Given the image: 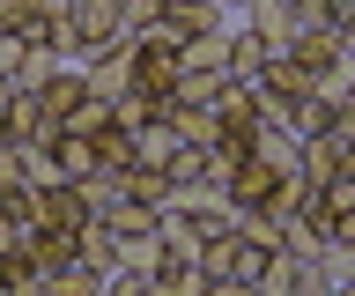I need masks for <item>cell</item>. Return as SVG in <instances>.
Returning <instances> with one entry per match:
<instances>
[{
  "instance_id": "cell-1",
  "label": "cell",
  "mask_w": 355,
  "mask_h": 296,
  "mask_svg": "<svg viewBox=\"0 0 355 296\" xmlns=\"http://www.w3.org/2000/svg\"><path fill=\"white\" fill-rule=\"evenodd\" d=\"M171 89H178V37L155 23V30H141V37H133V96L163 104Z\"/></svg>"
},
{
  "instance_id": "cell-2",
  "label": "cell",
  "mask_w": 355,
  "mask_h": 296,
  "mask_svg": "<svg viewBox=\"0 0 355 296\" xmlns=\"http://www.w3.org/2000/svg\"><path fill=\"white\" fill-rule=\"evenodd\" d=\"M74 67H82L89 96H104V104H119V96H133V37H111V45L82 52Z\"/></svg>"
},
{
  "instance_id": "cell-3",
  "label": "cell",
  "mask_w": 355,
  "mask_h": 296,
  "mask_svg": "<svg viewBox=\"0 0 355 296\" xmlns=\"http://www.w3.org/2000/svg\"><path fill=\"white\" fill-rule=\"evenodd\" d=\"M30 229H67V237H82L89 229V200H82V185H30Z\"/></svg>"
},
{
  "instance_id": "cell-4",
  "label": "cell",
  "mask_w": 355,
  "mask_h": 296,
  "mask_svg": "<svg viewBox=\"0 0 355 296\" xmlns=\"http://www.w3.org/2000/svg\"><path fill=\"white\" fill-rule=\"evenodd\" d=\"M67 23H74V60L96 52V45H111V37H126L119 0H74V8H67Z\"/></svg>"
},
{
  "instance_id": "cell-5",
  "label": "cell",
  "mask_w": 355,
  "mask_h": 296,
  "mask_svg": "<svg viewBox=\"0 0 355 296\" xmlns=\"http://www.w3.org/2000/svg\"><path fill=\"white\" fill-rule=\"evenodd\" d=\"M163 30H171L178 45H193V37H222L230 15H222V0H171L163 8Z\"/></svg>"
},
{
  "instance_id": "cell-6",
  "label": "cell",
  "mask_w": 355,
  "mask_h": 296,
  "mask_svg": "<svg viewBox=\"0 0 355 296\" xmlns=\"http://www.w3.org/2000/svg\"><path fill=\"white\" fill-rule=\"evenodd\" d=\"M282 178H288V171H274L266 156H244L237 171H230V185H222V200H230V207H266V193H274Z\"/></svg>"
},
{
  "instance_id": "cell-7",
  "label": "cell",
  "mask_w": 355,
  "mask_h": 296,
  "mask_svg": "<svg viewBox=\"0 0 355 296\" xmlns=\"http://www.w3.org/2000/svg\"><path fill=\"white\" fill-rule=\"evenodd\" d=\"M288 60H296V67H304V82L318 89V82L348 60V45H340V30H311V37H296V45H288Z\"/></svg>"
},
{
  "instance_id": "cell-8",
  "label": "cell",
  "mask_w": 355,
  "mask_h": 296,
  "mask_svg": "<svg viewBox=\"0 0 355 296\" xmlns=\"http://www.w3.org/2000/svg\"><path fill=\"white\" fill-rule=\"evenodd\" d=\"M222 67H230V82H259L266 67V45L252 23H230V37H222Z\"/></svg>"
},
{
  "instance_id": "cell-9",
  "label": "cell",
  "mask_w": 355,
  "mask_h": 296,
  "mask_svg": "<svg viewBox=\"0 0 355 296\" xmlns=\"http://www.w3.org/2000/svg\"><path fill=\"white\" fill-rule=\"evenodd\" d=\"M244 23L259 30V45H266V60H282L288 45H296V15H288V0H259Z\"/></svg>"
},
{
  "instance_id": "cell-10",
  "label": "cell",
  "mask_w": 355,
  "mask_h": 296,
  "mask_svg": "<svg viewBox=\"0 0 355 296\" xmlns=\"http://www.w3.org/2000/svg\"><path fill=\"white\" fill-rule=\"evenodd\" d=\"M111 185H119L126 200H141V207H171V178H163L155 163H126V171H111Z\"/></svg>"
},
{
  "instance_id": "cell-11",
  "label": "cell",
  "mask_w": 355,
  "mask_h": 296,
  "mask_svg": "<svg viewBox=\"0 0 355 296\" xmlns=\"http://www.w3.org/2000/svg\"><path fill=\"white\" fill-rule=\"evenodd\" d=\"M0 289H8V296H52V281L37 274L30 245H8V252H0Z\"/></svg>"
},
{
  "instance_id": "cell-12",
  "label": "cell",
  "mask_w": 355,
  "mask_h": 296,
  "mask_svg": "<svg viewBox=\"0 0 355 296\" xmlns=\"http://www.w3.org/2000/svg\"><path fill=\"white\" fill-rule=\"evenodd\" d=\"M52 171H60L67 185L96 178V171H104V163H96V141H82V134H60V141H52Z\"/></svg>"
},
{
  "instance_id": "cell-13",
  "label": "cell",
  "mask_w": 355,
  "mask_h": 296,
  "mask_svg": "<svg viewBox=\"0 0 355 296\" xmlns=\"http://www.w3.org/2000/svg\"><path fill=\"white\" fill-rule=\"evenodd\" d=\"M333 119H340V112H333V96H318V89H311V96H296V104H288V112H282V134L311 141V134H326Z\"/></svg>"
},
{
  "instance_id": "cell-14",
  "label": "cell",
  "mask_w": 355,
  "mask_h": 296,
  "mask_svg": "<svg viewBox=\"0 0 355 296\" xmlns=\"http://www.w3.org/2000/svg\"><path fill=\"white\" fill-rule=\"evenodd\" d=\"M222 89H237L230 67H178V104H222Z\"/></svg>"
},
{
  "instance_id": "cell-15",
  "label": "cell",
  "mask_w": 355,
  "mask_h": 296,
  "mask_svg": "<svg viewBox=\"0 0 355 296\" xmlns=\"http://www.w3.org/2000/svg\"><path fill=\"white\" fill-rule=\"evenodd\" d=\"M30 96H37V104H44V112H52V119H67V112H74V104H82V96H89V82H82V67L67 60V67L52 74L44 89H30Z\"/></svg>"
},
{
  "instance_id": "cell-16",
  "label": "cell",
  "mask_w": 355,
  "mask_h": 296,
  "mask_svg": "<svg viewBox=\"0 0 355 296\" xmlns=\"http://www.w3.org/2000/svg\"><path fill=\"white\" fill-rule=\"evenodd\" d=\"M111 126H119V119H111V104H104V96H82V104H74V112L60 119V134H82V141L111 134Z\"/></svg>"
},
{
  "instance_id": "cell-17",
  "label": "cell",
  "mask_w": 355,
  "mask_h": 296,
  "mask_svg": "<svg viewBox=\"0 0 355 296\" xmlns=\"http://www.w3.org/2000/svg\"><path fill=\"white\" fill-rule=\"evenodd\" d=\"M171 148H178V134L163 126V119L133 126V163H155V171H163V163H171Z\"/></svg>"
},
{
  "instance_id": "cell-18",
  "label": "cell",
  "mask_w": 355,
  "mask_h": 296,
  "mask_svg": "<svg viewBox=\"0 0 355 296\" xmlns=\"http://www.w3.org/2000/svg\"><path fill=\"white\" fill-rule=\"evenodd\" d=\"M96 289H104V267H89L82 252H74V259L52 274V296H96Z\"/></svg>"
},
{
  "instance_id": "cell-19",
  "label": "cell",
  "mask_w": 355,
  "mask_h": 296,
  "mask_svg": "<svg viewBox=\"0 0 355 296\" xmlns=\"http://www.w3.org/2000/svg\"><path fill=\"white\" fill-rule=\"evenodd\" d=\"M163 8H171V0H119V23H126V37L155 30V23H163Z\"/></svg>"
},
{
  "instance_id": "cell-20",
  "label": "cell",
  "mask_w": 355,
  "mask_h": 296,
  "mask_svg": "<svg viewBox=\"0 0 355 296\" xmlns=\"http://www.w3.org/2000/svg\"><path fill=\"white\" fill-rule=\"evenodd\" d=\"M67 60H52V52H22V67H15V89H44L52 74H60Z\"/></svg>"
},
{
  "instance_id": "cell-21",
  "label": "cell",
  "mask_w": 355,
  "mask_h": 296,
  "mask_svg": "<svg viewBox=\"0 0 355 296\" xmlns=\"http://www.w3.org/2000/svg\"><path fill=\"white\" fill-rule=\"evenodd\" d=\"M288 15H296V37H311V30H333V0H288Z\"/></svg>"
},
{
  "instance_id": "cell-22",
  "label": "cell",
  "mask_w": 355,
  "mask_h": 296,
  "mask_svg": "<svg viewBox=\"0 0 355 296\" xmlns=\"http://www.w3.org/2000/svg\"><path fill=\"white\" fill-rule=\"evenodd\" d=\"M82 259L111 274V229H104V223H89V229H82Z\"/></svg>"
},
{
  "instance_id": "cell-23",
  "label": "cell",
  "mask_w": 355,
  "mask_h": 296,
  "mask_svg": "<svg viewBox=\"0 0 355 296\" xmlns=\"http://www.w3.org/2000/svg\"><path fill=\"white\" fill-rule=\"evenodd\" d=\"M96 296H148V274H126V267H111Z\"/></svg>"
},
{
  "instance_id": "cell-24",
  "label": "cell",
  "mask_w": 355,
  "mask_h": 296,
  "mask_svg": "<svg viewBox=\"0 0 355 296\" xmlns=\"http://www.w3.org/2000/svg\"><path fill=\"white\" fill-rule=\"evenodd\" d=\"M207 296H259V281H207Z\"/></svg>"
},
{
  "instance_id": "cell-25",
  "label": "cell",
  "mask_w": 355,
  "mask_h": 296,
  "mask_svg": "<svg viewBox=\"0 0 355 296\" xmlns=\"http://www.w3.org/2000/svg\"><path fill=\"white\" fill-rule=\"evenodd\" d=\"M340 178H355V126H340Z\"/></svg>"
},
{
  "instance_id": "cell-26",
  "label": "cell",
  "mask_w": 355,
  "mask_h": 296,
  "mask_svg": "<svg viewBox=\"0 0 355 296\" xmlns=\"http://www.w3.org/2000/svg\"><path fill=\"white\" fill-rule=\"evenodd\" d=\"M252 8H259V0H222V15H230V23H244Z\"/></svg>"
},
{
  "instance_id": "cell-27",
  "label": "cell",
  "mask_w": 355,
  "mask_h": 296,
  "mask_svg": "<svg viewBox=\"0 0 355 296\" xmlns=\"http://www.w3.org/2000/svg\"><path fill=\"white\" fill-rule=\"evenodd\" d=\"M148 296H155V289H148Z\"/></svg>"
}]
</instances>
